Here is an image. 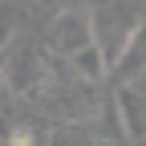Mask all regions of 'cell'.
<instances>
[{
  "mask_svg": "<svg viewBox=\"0 0 146 146\" xmlns=\"http://www.w3.org/2000/svg\"><path fill=\"white\" fill-rule=\"evenodd\" d=\"M89 25H94V45L102 49L106 65H114V57L126 49V41H130V33L138 29V16L126 12L122 4H98L89 12Z\"/></svg>",
  "mask_w": 146,
  "mask_h": 146,
  "instance_id": "cell-1",
  "label": "cell"
},
{
  "mask_svg": "<svg viewBox=\"0 0 146 146\" xmlns=\"http://www.w3.org/2000/svg\"><path fill=\"white\" fill-rule=\"evenodd\" d=\"M94 41V25H89V12L81 8H65L49 29V45L61 53V57H73L77 49H85Z\"/></svg>",
  "mask_w": 146,
  "mask_h": 146,
  "instance_id": "cell-2",
  "label": "cell"
},
{
  "mask_svg": "<svg viewBox=\"0 0 146 146\" xmlns=\"http://www.w3.org/2000/svg\"><path fill=\"white\" fill-rule=\"evenodd\" d=\"M142 73H146V21H138V29L130 33L126 49L114 57V65H110V77H118L122 85L126 81H138Z\"/></svg>",
  "mask_w": 146,
  "mask_h": 146,
  "instance_id": "cell-3",
  "label": "cell"
},
{
  "mask_svg": "<svg viewBox=\"0 0 146 146\" xmlns=\"http://www.w3.org/2000/svg\"><path fill=\"white\" fill-rule=\"evenodd\" d=\"M114 106H118V114H122L126 134H130V138H146V94H142L134 81H126L118 89Z\"/></svg>",
  "mask_w": 146,
  "mask_h": 146,
  "instance_id": "cell-4",
  "label": "cell"
},
{
  "mask_svg": "<svg viewBox=\"0 0 146 146\" xmlns=\"http://www.w3.org/2000/svg\"><path fill=\"white\" fill-rule=\"evenodd\" d=\"M69 61H73V69H77V73H81L85 81H102V77H110V65H106L102 49H98L94 41H89L85 49H77V53H73Z\"/></svg>",
  "mask_w": 146,
  "mask_h": 146,
  "instance_id": "cell-5",
  "label": "cell"
},
{
  "mask_svg": "<svg viewBox=\"0 0 146 146\" xmlns=\"http://www.w3.org/2000/svg\"><path fill=\"white\" fill-rule=\"evenodd\" d=\"M8 73H16V77H12L16 89H29V81L36 77V57H33V49H21V53H16V61L4 65V77H8Z\"/></svg>",
  "mask_w": 146,
  "mask_h": 146,
  "instance_id": "cell-6",
  "label": "cell"
},
{
  "mask_svg": "<svg viewBox=\"0 0 146 146\" xmlns=\"http://www.w3.org/2000/svg\"><path fill=\"white\" fill-rule=\"evenodd\" d=\"M12 33H16V12L12 8H0V49L12 41Z\"/></svg>",
  "mask_w": 146,
  "mask_h": 146,
  "instance_id": "cell-7",
  "label": "cell"
},
{
  "mask_svg": "<svg viewBox=\"0 0 146 146\" xmlns=\"http://www.w3.org/2000/svg\"><path fill=\"white\" fill-rule=\"evenodd\" d=\"M0 89H4V65H0Z\"/></svg>",
  "mask_w": 146,
  "mask_h": 146,
  "instance_id": "cell-8",
  "label": "cell"
},
{
  "mask_svg": "<svg viewBox=\"0 0 146 146\" xmlns=\"http://www.w3.org/2000/svg\"><path fill=\"white\" fill-rule=\"evenodd\" d=\"M41 4H53V0H41Z\"/></svg>",
  "mask_w": 146,
  "mask_h": 146,
  "instance_id": "cell-9",
  "label": "cell"
}]
</instances>
